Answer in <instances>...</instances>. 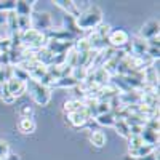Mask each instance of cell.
Instances as JSON below:
<instances>
[{
  "instance_id": "52a82bcc",
  "label": "cell",
  "mask_w": 160,
  "mask_h": 160,
  "mask_svg": "<svg viewBox=\"0 0 160 160\" xmlns=\"http://www.w3.org/2000/svg\"><path fill=\"white\" fill-rule=\"evenodd\" d=\"M131 48H130V55H135V56H144L146 53H148V42H146L144 38H141L139 35L135 37V38H131V42H130Z\"/></svg>"
},
{
  "instance_id": "277c9868",
  "label": "cell",
  "mask_w": 160,
  "mask_h": 160,
  "mask_svg": "<svg viewBox=\"0 0 160 160\" xmlns=\"http://www.w3.org/2000/svg\"><path fill=\"white\" fill-rule=\"evenodd\" d=\"M31 21H32V29L40 32V34H47L55 28L53 18L47 11H32Z\"/></svg>"
},
{
  "instance_id": "7402d4cb",
  "label": "cell",
  "mask_w": 160,
  "mask_h": 160,
  "mask_svg": "<svg viewBox=\"0 0 160 160\" xmlns=\"http://www.w3.org/2000/svg\"><path fill=\"white\" fill-rule=\"evenodd\" d=\"M114 128L122 138H127V139L130 138V127H128V123L125 122V120H115Z\"/></svg>"
},
{
  "instance_id": "5b68a950",
  "label": "cell",
  "mask_w": 160,
  "mask_h": 160,
  "mask_svg": "<svg viewBox=\"0 0 160 160\" xmlns=\"http://www.w3.org/2000/svg\"><path fill=\"white\" fill-rule=\"evenodd\" d=\"M108 45L114 50H123L130 45V34L123 29H112L108 37Z\"/></svg>"
},
{
  "instance_id": "ffe728a7",
  "label": "cell",
  "mask_w": 160,
  "mask_h": 160,
  "mask_svg": "<svg viewBox=\"0 0 160 160\" xmlns=\"http://www.w3.org/2000/svg\"><path fill=\"white\" fill-rule=\"evenodd\" d=\"M95 122L101 127H114L115 123V117L112 112H108V114H99L95 117Z\"/></svg>"
},
{
  "instance_id": "603a6c76",
  "label": "cell",
  "mask_w": 160,
  "mask_h": 160,
  "mask_svg": "<svg viewBox=\"0 0 160 160\" xmlns=\"http://www.w3.org/2000/svg\"><path fill=\"white\" fill-rule=\"evenodd\" d=\"M111 31H112V28H111V24H108V22H99V24L96 26V28L93 29V32H95L98 37L106 38V40H108V37H109Z\"/></svg>"
},
{
  "instance_id": "f546056e",
  "label": "cell",
  "mask_w": 160,
  "mask_h": 160,
  "mask_svg": "<svg viewBox=\"0 0 160 160\" xmlns=\"http://www.w3.org/2000/svg\"><path fill=\"white\" fill-rule=\"evenodd\" d=\"M10 155V146L7 141L0 139V158H7Z\"/></svg>"
},
{
  "instance_id": "e575fe53",
  "label": "cell",
  "mask_w": 160,
  "mask_h": 160,
  "mask_svg": "<svg viewBox=\"0 0 160 160\" xmlns=\"http://www.w3.org/2000/svg\"><path fill=\"white\" fill-rule=\"evenodd\" d=\"M139 160H158V158L155 157V152H154V154H151V155H146V157H142V158H139Z\"/></svg>"
},
{
  "instance_id": "e0dca14e",
  "label": "cell",
  "mask_w": 160,
  "mask_h": 160,
  "mask_svg": "<svg viewBox=\"0 0 160 160\" xmlns=\"http://www.w3.org/2000/svg\"><path fill=\"white\" fill-rule=\"evenodd\" d=\"M154 152H155V148H154V146L142 144V146H139L138 149L130 151V155H131V158L139 160V158H142V157H146V155H151V154H154Z\"/></svg>"
},
{
  "instance_id": "4dcf8cb0",
  "label": "cell",
  "mask_w": 160,
  "mask_h": 160,
  "mask_svg": "<svg viewBox=\"0 0 160 160\" xmlns=\"http://www.w3.org/2000/svg\"><path fill=\"white\" fill-rule=\"evenodd\" d=\"M19 112H21V117H32V108L28 104H24Z\"/></svg>"
},
{
  "instance_id": "30bf717a",
  "label": "cell",
  "mask_w": 160,
  "mask_h": 160,
  "mask_svg": "<svg viewBox=\"0 0 160 160\" xmlns=\"http://www.w3.org/2000/svg\"><path fill=\"white\" fill-rule=\"evenodd\" d=\"M7 87H8L10 93H11L15 98H19V96H22L24 93H26V82H21V80H18V78H15V77H11V78L8 80Z\"/></svg>"
},
{
  "instance_id": "d6986e66",
  "label": "cell",
  "mask_w": 160,
  "mask_h": 160,
  "mask_svg": "<svg viewBox=\"0 0 160 160\" xmlns=\"http://www.w3.org/2000/svg\"><path fill=\"white\" fill-rule=\"evenodd\" d=\"M78 83L75 82V80L69 75V77H61L58 80H55L51 85V88H75Z\"/></svg>"
},
{
  "instance_id": "4fadbf2b",
  "label": "cell",
  "mask_w": 160,
  "mask_h": 160,
  "mask_svg": "<svg viewBox=\"0 0 160 160\" xmlns=\"http://www.w3.org/2000/svg\"><path fill=\"white\" fill-rule=\"evenodd\" d=\"M55 5L59 7V8H62L66 15H68V16H72L74 19L80 16V15H78V11H77L75 7H74V0H56Z\"/></svg>"
},
{
  "instance_id": "7a4b0ae2",
  "label": "cell",
  "mask_w": 160,
  "mask_h": 160,
  "mask_svg": "<svg viewBox=\"0 0 160 160\" xmlns=\"http://www.w3.org/2000/svg\"><path fill=\"white\" fill-rule=\"evenodd\" d=\"M26 91L31 95V98L38 104V106H48L50 99H51V90L40 85L38 82L35 80L29 78L28 82H26Z\"/></svg>"
},
{
  "instance_id": "3957f363",
  "label": "cell",
  "mask_w": 160,
  "mask_h": 160,
  "mask_svg": "<svg viewBox=\"0 0 160 160\" xmlns=\"http://www.w3.org/2000/svg\"><path fill=\"white\" fill-rule=\"evenodd\" d=\"M21 37V47L24 50H31V51H37L40 48H45L47 45V37L45 34H40L34 29H29L22 34H19Z\"/></svg>"
},
{
  "instance_id": "8d00e7d4",
  "label": "cell",
  "mask_w": 160,
  "mask_h": 160,
  "mask_svg": "<svg viewBox=\"0 0 160 160\" xmlns=\"http://www.w3.org/2000/svg\"><path fill=\"white\" fill-rule=\"evenodd\" d=\"M0 53H2V51H0Z\"/></svg>"
},
{
  "instance_id": "d6a6232c",
  "label": "cell",
  "mask_w": 160,
  "mask_h": 160,
  "mask_svg": "<svg viewBox=\"0 0 160 160\" xmlns=\"http://www.w3.org/2000/svg\"><path fill=\"white\" fill-rule=\"evenodd\" d=\"M158 35L157 37H152V38H149V40H146L148 42V47H157V48H160V42H158Z\"/></svg>"
},
{
  "instance_id": "2e32d148",
  "label": "cell",
  "mask_w": 160,
  "mask_h": 160,
  "mask_svg": "<svg viewBox=\"0 0 160 160\" xmlns=\"http://www.w3.org/2000/svg\"><path fill=\"white\" fill-rule=\"evenodd\" d=\"M18 128L22 135H31V133L35 131V122L32 117H21L19 123H18Z\"/></svg>"
},
{
  "instance_id": "484cf974",
  "label": "cell",
  "mask_w": 160,
  "mask_h": 160,
  "mask_svg": "<svg viewBox=\"0 0 160 160\" xmlns=\"http://www.w3.org/2000/svg\"><path fill=\"white\" fill-rule=\"evenodd\" d=\"M64 64L69 66V68H72V69L77 68V51H75L74 48L66 53V61H64Z\"/></svg>"
},
{
  "instance_id": "6da1fadb",
  "label": "cell",
  "mask_w": 160,
  "mask_h": 160,
  "mask_svg": "<svg viewBox=\"0 0 160 160\" xmlns=\"http://www.w3.org/2000/svg\"><path fill=\"white\" fill-rule=\"evenodd\" d=\"M102 22V11L99 10V7L91 5L85 13H82L78 18H75V24L77 28L82 32H90L96 28V26Z\"/></svg>"
},
{
  "instance_id": "836d02e7",
  "label": "cell",
  "mask_w": 160,
  "mask_h": 160,
  "mask_svg": "<svg viewBox=\"0 0 160 160\" xmlns=\"http://www.w3.org/2000/svg\"><path fill=\"white\" fill-rule=\"evenodd\" d=\"M2 28H7V13L0 11V29Z\"/></svg>"
},
{
  "instance_id": "d4e9b609",
  "label": "cell",
  "mask_w": 160,
  "mask_h": 160,
  "mask_svg": "<svg viewBox=\"0 0 160 160\" xmlns=\"http://www.w3.org/2000/svg\"><path fill=\"white\" fill-rule=\"evenodd\" d=\"M13 77V66H0V85L7 83Z\"/></svg>"
},
{
  "instance_id": "9a60e30c",
  "label": "cell",
  "mask_w": 160,
  "mask_h": 160,
  "mask_svg": "<svg viewBox=\"0 0 160 160\" xmlns=\"http://www.w3.org/2000/svg\"><path fill=\"white\" fill-rule=\"evenodd\" d=\"M85 108V104L83 101H80V99H75V98H71L64 102V112L66 114H74V112H80V111H83Z\"/></svg>"
},
{
  "instance_id": "5bb4252c",
  "label": "cell",
  "mask_w": 160,
  "mask_h": 160,
  "mask_svg": "<svg viewBox=\"0 0 160 160\" xmlns=\"http://www.w3.org/2000/svg\"><path fill=\"white\" fill-rule=\"evenodd\" d=\"M141 139H142V142L144 144H149V146H157V142H158V131H154V130H151V128H142V131H141Z\"/></svg>"
},
{
  "instance_id": "f1b7e54d",
  "label": "cell",
  "mask_w": 160,
  "mask_h": 160,
  "mask_svg": "<svg viewBox=\"0 0 160 160\" xmlns=\"http://www.w3.org/2000/svg\"><path fill=\"white\" fill-rule=\"evenodd\" d=\"M96 112H98V115H99V114H108V112H111L109 102H108V101H98V104H96Z\"/></svg>"
},
{
  "instance_id": "8fae6325",
  "label": "cell",
  "mask_w": 160,
  "mask_h": 160,
  "mask_svg": "<svg viewBox=\"0 0 160 160\" xmlns=\"http://www.w3.org/2000/svg\"><path fill=\"white\" fill-rule=\"evenodd\" d=\"M111 82V75L108 74L104 68H98V69H93V83L98 85V87H106Z\"/></svg>"
},
{
  "instance_id": "9c48e42d",
  "label": "cell",
  "mask_w": 160,
  "mask_h": 160,
  "mask_svg": "<svg viewBox=\"0 0 160 160\" xmlns=\"http://www.w3.org/2000/svg\"><path fill=\"white\" fill-rule=\"evenodd\" d=\"M158 35V22L157 21H148L139 31V37L144 38V40H149L152 37H157Z\"/></svg>"
},
{
  "instance_id": "8992f818",
  "label": "cell",
  "mask_w": 160,
  "mask_h": 160,
  "mask_svg": "<svg viewBox=\"0 0 160 160\" xmlns=\"http://www.w3.org/2000/svg\"><path fill=\"white\" fill-rule=\"evenodd\" d=\"M45 48L51 53L53 56H55V55H66V53H68L69 50L74 48V42H59V40L47 38Z\"/></svg>"
},
{
  "instance_id": "4316f807",
  "label": "cell",
  "mask_w": 160,
  "mask_h": 160,
  "mask_svg": "<svg viewBox=\"0 0 160 160\" xmlns=\"http://www.w3.org/2000/svg\"><path fill=\"white\" fill-rule=\"evenodd\" d=\"M13 77L21 80V82H28L29 80V74L26 72L22 68H19V66H13Z\"/></svg>"
},
{
  "instance_id": "d590c367",
  "label": "cell",
  "mask_w": 160,
  "mask_h": 160,
  "mask_svg": "<svg viewBox=\"0 0 160 160\" xmlns=\"http://www.w3.org/2000/svg\"><path fill=\"white\" fill-rule=\"evenodd\" d=\"M5 160H21V158H19V155H16V154H10Z\"/></svg>"
},
{
  "instance_id": "44dd1931",
  "label": "cell",
  "mask_w": 160,
  "mask_h": 160,
  "mask_svg": "<svg viewBox=\"0 0 160 160\" xmlns=\"http://www.w3.org/2000/svg\"><path fill=\"white\" fill-rule=\"evenodd\" d=\"M0 99L3 101V104H8V106H11V104H15V102H16V98L10 93L7 83L0 85Z\"/></svg>"
},
{
  "instance_id": "cb8c5ba5",
  "label": "cell",
  "mask_w": 160,
  "mask_h": 160,
  "mask_svg": "<svg viewBox=\"0 0 160 160\" xmlns=\"http://www.w3.org/2000/svg\"><path fill=\"white\" fill-rule=\"evenodd\" d=\"M16 15V13H15ZM18 18V31L19 34L26 32V31H29L32 29V21H31V16H16Z\"/></svg>"
},
{
  "instance_id": "7c38bea8",
  "label": "cell",
  "mask_w": 160,
  "mask_h": 160,
  "mask_svg": "<svg viewBox=\"0 0 160 160\" xmlns=\"http://www.w3.org/2000/svg\"><path fill=\"white\" fill-rule=\"evenodd\" d=\"M34 2H26V0H18L15 2V13L16 16H31L32 15Z\"/></svg>"
},
{
  "instance_id": "1f68e13d",
  "label": "cell",
  "mask_w": 160,
  "mask_h": 160,
  "mask_svg": "<svg viewBox=\"0 0 160 160\" xmlns=\"http://www.w3.org/2000/svg\"><path fill=\"white\" fill-rule=\"evenodd\" d=\"M0 66H11L8 53H0Z\"/></svg>"
},
{
  "instance_id": "ba28073f",
  "label": "cell",
  "mask_w": 160,
  "mask_h": 160,
  "mask_svg": "<svg viewBox=\"0 0 160 160\" xmlns=\"http://www.w3.org/2000/svg\"><path fill=\"white\" fill-rule=\"evenodd\" d=\"M68 118H69V122H71L75 128H83V127H87V123L91 120L85 108H83V111H80V112L69 114V115H68Z\"/></svg>"
},
{
  "instance_id": "ac0fdd59",
  "label": "cell",
  "mask_w": 160,
  "mask_h": 160,
  "mask_svg": "<svg viewBox=\"0 0 160 160\" xmlns=\"http://www.w3.org/2000/svg\"><path fill=\"white\" fill-rule=\"evenodd\" d=\"M90 141H91L93 146H96V148H104L106 142H108V138H106V133L102 130H91Z\"/></svg>"
},
{
  "instance_id": "83f0119b",
  "label": "cell",
  "mask_w": 160,
  "mask_h": 160,
  "mask_svg": "<svg viewBox=\"0 0 160 160\" xmlns=\"http://www.w3.org/2000/svg\"><path fill=\"white\" fill-rule=\"evenodd\" d=\"M142 139L141 136H130L128 138V151H133V149H138L139 146H142Z\"/></svg>"
}]
</instances>
